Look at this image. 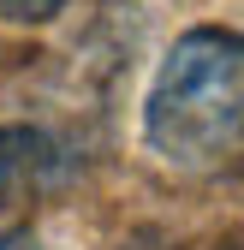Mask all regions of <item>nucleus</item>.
I'll return each instance as SVG.
<instances>
[{"mask_svg":"<svg viewBox=\"0 0 244 250\" xmlns=\"http://www.w3.org/2000/svg\"><path fill=\"white\" fill-rule=\"evenodd\" d=\"M0 250H36V244H30V232H6V238H0Z\"/></svg>","mask_w":244,"mask_h":250,"instance_id":"20e7f679","label":"nucleus"},{"mask_svg":"<svg viewBox=\"0 0 244 250\" xmlns=\"http://www.w3.org/2000/svg\"><path fill=\"white\" fill-rule=\"evenodd\" d=\"M66 0H0V24H48Z\"/></svg>","mask_w":244,"mask_h":250,"instance_id":"7ed1b4c3","label":"nucleus"},{"mask_svg":"<svg viewBox=\"0 0 244 250\" xmlns=\"http://www.w3.org/2000/svg\"><path fill=\"white\" fill-rule=\"evenodd\" d=\"M66 179V143L42 125H0V214L30 208Z\"/></svg>","mask_w":244,"mask_h":250,"instance_id":"f03ea898","label":"nucleus"},{"mask_svg":"<svg viewBox=\"0 0 244 250\" xmlns=\"http://www.w3.org/2000/svg\"><path fill=\"white\" fill-rule=\"evenodd\" d=\"M143 137L179 173H244V30L197 24L167 48L143 102Z\"/></svg>","mask_w":244,"mask_h":250,"instance_id":"f257e3e1","label":"nucleus"}]
</instances>
